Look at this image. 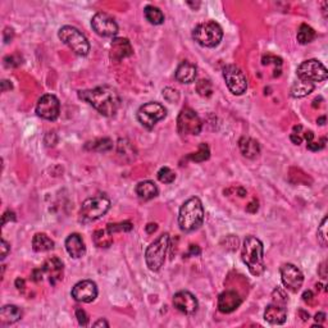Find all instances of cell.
<instances>
[{"label":"cell","mask_w":328,"mask_h":328,"mask_svg":"<svg viewBox=\"0 0 328 328\" xmlns=\"http://www.w3.org/2000/svg\"><path fill=\"white\" fill-rule=\"evenodd\" d=\"M78 98L96 109L102 116L114 117L121 106V96L112 86L103 85L78 91Z\"/></svg>","instance_id":"cell-1"},{"label":"cell","mask_w":328,"mask_h":328,"mask_svg":"<svg viewBox=\"0 0 328 328\" xmlns=\"http://www.w3.org/2000/svg\"><path fill=\"white\" fill-rule=\"evenodd\" d=\"M241 258L251 275L259 277L264 273V247L259 239L255 236H246L241 250Z\"/></svg>","instance_id":"cell-2"},{"label":"cell","mask_w":328,"mask_h":328,"mask_svg":"<svg viewBox=\"0 0 328 328\" xmlns=\"http://www.w3.org/2000/svg\"><path fill=\"white\" fill-rule=\"evenodd\" d=\"M204 207L199 198H190L182 204L178 213V226L184 232H192L204 222Z\"/></svg>","instance_id":"cell-3"},{"label":"cell","mask_w":328,"mask_h":328,"mask_svg":"<svg viewBox=\"0 0 328 328\" xmlns=\"http://www.w3.org/2000/svg\"><path fill=\"white\" fill-rule=\"evenodd\" d=\"M170 233H162L155 241H153L145 251V261L148 268L153 272L162 269L166 261L167 250L170 247Z\"/></svg>","instance_id":"cell-4"},{"label":"cell","mask_w":328,"mask_h":328,"mask_svg":"<svg viewBox=\"0 0 328 328\" xmlns=\"http://www.w3.org/2000/svg\"><path fill=\"white\" fill-rule=\"evenodd\" d=\"M110 209V200L104 194L86 199L80 209V222L90 223L102 218Z\"/></svg>","instance_id":"cell-5"},{"label":"cell","mask_w":328,"mask_h":328,"mask_svg":"<svg viewBox=\"0 0 328 328\" xmlns=\"http://www.w3.org/2000/svg\"><path fill=\"white\" fill-rule=\"evenodd\" d=\"M192 39L204 48H215L223 39L222 27L214 21L200 23L192 31Z\"/></svg>","instance_id":"cell-6"},{"label":"cell","mask_w":328,"mask_h":328,"mask_svg":"<svg viewBox=\"0 0 328 328\" xmlns=\"http://www.w3.org/2000/svg\"><path fill=\"white\" fill-rule=\"evenodd\" d=\"M58 36L74 54L80 57H85L90 52V43L86 39V36L76 27L63 26L58 32Z\"/></svg>","instance_id":"cell-7"},{"label":"cell","mask_w":328,"mask_h":328,"mask_svg":"<svg viewBox=\"0 0 328 328\" xmlns=\"http://www.w3.org/2000/svg\"><path fill=\"white\" fill-rule=\"evenodd\" d=\"M297 78L301 81L311 82H323L327 80L328 71L327 68L317 59H309L304 60L303 63L297 67Z\"/></svg>","instance_id":"cell-8"},{"label":"cell","mask_w":328,"mask_h":328,"mask_svg":"<svg viewBox=\"0 0 328 328\" xmlns=\"http://www.w3.org/2000/svg\"><path fill=\"white\" fill-rule=\"evenodd\" d=\"M167 116L166 108L159 104V103H146L144 105L140 106V109L138 110V122L146 127L148 130L154 128L159 121L164 120Z\"/></svg>","instance_id":"cell-9"},{"label":"cell","mask_w":328,"mask_h":328,"mask_svg":"<svg viewBox=\"0 0 328 328\" xmlns=\"http://www.w3.org/2000/svg\"><path fill=\"white\" fill-rule=\"evenodd\" d=\"M223 78L226 81L228 90L233 95H242L247 88L246 76L240 68L233 64H228L223 68Z\"/></svg>","instance_id":"cell-10"},{"label":"cell","mask_w":328,"mask_h":328,"mask_svg":"<svg viewBox=\"0 0 328 328\" xmlns=\"http://www.w3.org/2000/svg\"><path fill=\"white\" fill-rule=\"evenodd\" d=\"M203 128L200 117L191 108H184L177 118V130L181 135H199Z\"/></svg>","instance_id":"cell-11"},{"label":"cell","mask_w":328,"mask_h":328,"mask_svg":"<svg viewBox=\"0 0 328 328\" xmlns=\"http://www.w3.org/2000/svg\"><path fill=\"white\" fill-rule=\"evenodd\" d=\"M91 27L102 37H113L118 34V25L116 19L104 12H99L92 17Z\"/></svg>","instance_id":"cell-12"},{"label":"cell","mask_w":328,"mask_h":328,"mask_svg":"<svg viewBox=\"0 0 328 328\" xmlns=\"http://www.w3.org/2000/svg\"><path fill=\"white\" fill-rule=\"evenodd\" d=\"M36 113L46 121H55L60 113V103L55 95L46 94L43 95L37 102Z\"/></svg>","instance_id":"cell-13"},{"label":"cell","mask_w":328,"mask_h":328,"mask_svg":"<svg viewBox=\"0 0 328 328\" xmlns=\"http://www.w3.org/2000/svg\"><path fill=\"white\" fill-rule=\"evenodd\" d=\"M279 272H281V279L286 289L290 290L291 293H297L301 289L304 283V275L296 265L287 263L281 267Z\"/></svg>","instance_id":"cell-14"},{"label":"cell","mask_w":328,"mask_h":328,"mask_svg":"<svg viewBox=\"0 0 328 328\" xmlns=\"http://www.w3.org/2000/svg\"><path fill=\"white\" fill-rule=\"evenodd\" d=\"M71 295L76 301L91 303L98 296V286L90 279H85V281H81L73 286Z\"/></svg>","instance_id":"cell-15"},{"label":"cell","mask_w":328,"mask_h":328,"mask_svg":"<svg viewBox=\"0 0 328 328\" xmlns=\"http://www.w3.org/2000/svg\"><path fill=\"white\" fill-rule=\"evenodd\" d=\"M173 305H174L177 311L187 314V315L195 314L198 311L199 308L198 299L190 291H178L177 293H174Z\"/></svg>","instance_id":"cell-16"},{"label":"cell","mask_w":328,"mask_h":328,"mask_svg":"<svg viewBox=\"0 0 328 328\" xmlns=\"http://www.w3.org/2000/svg\"><path fill=\"white\" fill-rule=\"evenodd\" d=\"M241 303H242V299L236 291L227 290L218 296V311L224 314L232 313L240 307Z\"/></svg>","instance_id":"cell-17"},{"label":"cell","mask_w":328,"mask_h":328,"mask_svg":"<svg viewBox=\"0 0 328 328\" xmlns=\"http://www.w3.org/2000/svg\"><path fill=\"white\" fill-rule=\"evenodd\" d=\"M134 54V49L131 45L130 40L124 37H117L110 44V54L109 57L113 62H121L124 58L131 57Z\"/></svg>","instance_id":"cell-18"},{"label":"cell","mask_w":328,"mask_h":328,"mask_svg":"<svg viewBox=\"0 0 328 328\" xmlns=\"http://www.w3.org/2000/svg\"><path fill=\"white\" fill-rule=\"evenodd\" d=\"M44 271V273L49 276V282L52 285H55L57 282H59L60 279L63 278V263L60 260L59 258L53 257L49 258L48 260L44 263V265L41 267Z\"/></svg>","instance_id":"cell-19"},{"label":"cell","mask_w":328,"mask_h":328,"mask_svg":"<svg viewBox=\"0 0 328 328\" xmlns=\"http://www.w3.org/2000/svg\"><path fill=\"white\" fill-rule=\"evenodd\" d=\"M287 318V309L285 305L272 303L264 311V319L271 325H283Z\"/></svg>","instance_id":"cell-20"},{"label":"cell","mask_w":328,"mask_h":328,"mask_svg":"<svg viewBox=\"0 0 328 328\" xmlns=\"http://www.w3.org/2000/svg\"><path fill=\"white\" fill-rule=\"evenodd\" d=\"M66 249H67L68 254L71 255L74 259L82 258L86 254V245L82 240L81 235L78 233H71L66 240Z\"/></svg>","instance_id":"cell-21"},{"label":"cell","mask_w":328,"mask_h":328,"mask_svg":"<svg viewBox=\"0 0 328 328\" xmlns=\"http://www.w3.org/2000/svg\"><path fill=\"white\" fill-rule=\"evenodd\" d=\"M196 67L195 64L184 60L176 69V80L181 84H192L196 78Z\"/></svg>","instance_id":"cell-22"},{"label":"cell","mask_w":328,"mask_h":328,"mask_svg":"<svg viewBox=\"0 0 328 328\" xmlns=\"http://www.w3.org/2000/svg\"><path fill=\"white\" fill-rule=\"evenodd\" d=\"M239 148L245 158L255 159L260 154V145L257 140L251 138H241L239 141Z\"/></svg>","instance_id":"cell-23"},{"label":"cell","mask_w":328,"mask_h":328,"mask_svg":"<svg viewBox=\"0 0 328 328\" xmlns=\"http://www.w3.org/2000/svg\"><path fill=\"white\" fill-rule=\"evenodd\" d=\"M22 309L17 305H5L0 311L1 325H13L22 318Z\"/></svg>","instance_id":"cell-24"},{"label":"cell","mask_w":328,"mask_h":328,"mask_svg":"<svg viewBox=\"0 0 328 328\" xmlns=\"http://www.w3.org/2000/svg\"><path fill=\"white\" fill-rule=\"evenodd\" d=\"M136 194L141 200H152L155 196H158L159 194V189L153 181H141V182H138L136 189Z\"/></svg>","instance_id":"cell-25"},{"label":"cell","mask_w":328,"mask_h":328,"mask_svg":"<svg viewBox=\"0 0 328 328\" xmlns=\"http://www.w3.org/2000/svg\"><path fill=\"white\" fill-rule=\"evenodd\" d=\"M32 249L36 253H44L54 249V241L45 233H36L32 239Z\"/></svg>","instance_id":"cell-26"},{"label":"cell","mask_w":328,"mask_h":328,"mask_svg":"<svg viewBox=\"0 0 328 328\" xmlns=\"http://www.w3.org/2000/svg\"><path fill=\"white\" fill-rule=\"evenodd\" d=\"M314 87H315L314 84L299 80V81L295 82L293 85V87H291V96H293V98H296V99L304 98V96H308L311 92H313Z\"/></svg>","instance_id":"cell-27"},{"label":"cell","mask_w":328,"mask_h":328,"mask_svg":"<svg viewBox=\"0 0 328 328\" xmlns=\"http://www.w3.org/2000/svg\"><path fill=\"white\" fill-rule=\"evenodd\" d=\"M92 240L98 247H109L112 246L113 243V237H112V233L108 231V229H98L92 235Z\"/></svg>","instance_id":"cell-28"},{"label":"cell","mask_w":328,"mask_h":328,"mask_svg":"<svg viewBox=\"0 0 328 328\" xmlns=\"http://www.w3.org/2000/svg\"><path fill=\"white\" fill-rule=\"evenodd\" d=\"M144 15L146 21H149V23L152 25H162L164 22V15L163 12L159 9V8L154 7V5H148V7L144 9Z\"/></svg>","instance_id":"cell-29"},{"label":"cell","mask_w":328,"mask_h":328,"mask_svg":"<svg viewBox=\"0 0 328 328\" xmlns=\"http://www.w3.org/2000/svg\"><path fill=\"white\" fill-rule=\"evenodd\" d=\"M315 36H317V34H315L313 27L304 23V25L300 26L299 31H297V41L301 45H307L315 39Z\"/></svg>","instance_id":"cell-30"},{"label":"cell","mask_w":328,"mask_h":328,"mask_svg":"<svg viewBox=\"0 0 328 328\" xmlns=\"http://www.w3.org/2000/svg\"><path fill=\"white\" fill-rule=\"evenodd\" d=\"M118 154L126 159L128 158V160H132L136 156V150L127 138H123V140L121 138L118 141Z\"/></svg>","instance_id":"cell-31"},{"label":"cell","mask_w":328,"mask_h":328,"mask_svg":"<svg viewBox=\"0 0 328 328\" xmlns=\"http://www.w3.org/2000/svg\"><path fill=\"white\" fill-rule=\"evenodd\" d=\"M113 148V142L110 138H98L95 141L88 142L86 145V149H91V150H95V152H108L110 149Z\"/></svg>","instance_id":"cell-32"},{"label":"cell","mask_w":328,"mask_h":328,"mask_svg":"<svg viewBox=\"0 0 328 328\" xmlns=\"http://www.w3.org/2000/svg\"><path fill=\"white\" fill-rule=\"evenodd\" d=\"M209 156H210V150H209L208 144H203L199 145V150L196 153H191L190 155H189V159H191L192 162H205V160H208Z\"/></svg>","instance_id":"cell-33"},{"label":"cell","mask_w":328,"mask_h":328,"mask_svg":"<svg viewBox=\"0 0 328 328\" xmlns=\"http://www.w3.org/2000/svg\"><path fill=\"white\" fill-rule=\"evenodd\" d=\"M196 91L203 98H210L213 94V85L209 80H204L201 78L196 82Z\"/></svg>","instance_id":"cell-34"},{"label":"cell","mask_w":328,"mask_h":328,"mask_svg":"<svg viewBox=\"0 0 328 328\" xmlns=\"http://www.w3.org/2000/svg\"><path fill=\"white\" fill-rule=\"evenodd\" d=\"M132 228H134V224H132L130 221H124V222L120 223H109V224L106 226V229H108L112 235H113L114 232H130Z\"/></svg>","instance_id":"cell-35"},{"label":"cell","mask_w":328,"mask_h":328,"mask_svg":"<svg viewBox=\"0 0 328 328\" xmlns=\"http://www.w3.org/2000/svg\"><path fill=\"white\" fill-rule=\"evenodd\" d=\"M158 180L162 184H172L173 181L176 180V173L173 172L168 167H162L158 171Z\"/></svg>","instance_id":"cell-36"},{"label":"cell","mask_w":328,"mask_h":328,"mask_svg":"<svg viewBox=\"0 0 328 328\" xmlns=\"http://www.w3.org/2000/svg\"><path fill=\"white\" fill-rule=\"evenodd\" d=\"M327 217H325L323 218V221H322L321 226L318 227V241H319V243H321L322 246L326 247L327 246L328 243V232H327Z\"/></svg>","instance_id":"cell-37"},{"label":"cell","mask_w":328,"mask_h":328,"mask_svg":"<svg viewBox=\"0 0 328 328\" xmlns=\"http://www.w3.org/2000/svg\"><path fill=\"white\" fill-rule=\"evenodd\" d=\"M163 96L168 103H177L180 100V92L173 87L163 88Z\"/></svg>","instance_id":"cell-38"},{"label":"cell","mask_w":328,"mask_h":328,"mask_svg":"<svg viewBox=\"0 0 328 328\" xmlns=\"http://www.w3.org/2000/svg\"><path fill=\"white\" fill-rule=\"evenodd\" d=\"M272 297H273V303L278 304V305H285V307L287 305V301H289L287 295L281 289H276L273 293H272Z\"/></svg>","instance_id":"cell-39"},{"label":"cell","mask_w":328,"mask_h":328,"mask_svg":"<svg viewBox=\"0 0 328 328\" xmlns=\"http://www.w3.org/2000/svg\"><path fill=\"white\" fill-rule=\"evenodd\" d=\"M21 60V57L17 55V54H15V55H7V57L4 58V66L7 68L18 67L22 63Z\"/></svg>","instance_id":"cell-40"},{"label":"cell","mask_w":328,"mask_h":328,"mask_svg":"<svg viewBox=\"0 0 328 328\" xmlns=\"http://www.w3.org/2000/svg\"><path fill=\"white\" fill-rule=\"evenodd\" d=\"M261 63H263V66L275 64L276 67H277V66L281 67V66H282V59L279 57H276V55H272V54H267V55H264V57L261 58Z\"/></svg>","instance_id":"cell-41"},{"label":"cell","mask_w":328,"mask_h":328,"mask_svg":"<svg viewBox=\"0 0 328 328\" xmlns=\"http://www.w3.org/2000/svg\"><path fill=\"white\" fill-rule=\"evenodd\" d=\"M76 318H77V321H78V323H80V326H84V327H86V326L88 325L87 314H86V311H84V309H81V308H77V309H76Z\"/></svg>","instance_id":"cell-42"},{"label":"cell","mask_w":328,"mask_h":328,"mask_svg":"<svg viewBox=\"0 0 328 328\" xmlns=\"http://www.w3.org/2000/svg\"><path fill=\"white\" fill-rule=\"evenodd\" d=\"M8 222H16V213L13 210H7L1 217V226H5Z\"/></svg>","instance_id":"cell-43"},{"label":"cell","mask_w":328,"mask_h":328,"mask_svg":"<svg viewBox=\"0 0 328 328\" xmlns=\"http://www.w3.org/2000/svg\"><path fill=\"white\" fill-rule=\"evenodd\" d=\"M0 249H1V253H0V259L1 260H4L5 258L8 257V254L11 253V245L7 242V241L1 240V246H0Z\"/></svg>","instance_id":"cell-44"},{"label":"cell","mask_w":328,"mask_h":328,"mask_svg":"<svg viewBox=\"0 0 328 328\" xmlns=\"http://www.w3.org/2000/svg\"><path fill=\"white\" fill-rule=\"evenodd\" d=\"M326 145V138H322L319 142H308V149L311 150V152H318V150H321V149L325 148Z\"/></svg>","instance_id":"cell-45"},{"label":"cell","mask_w":328,"mask_h":328,"mask_svg":"<svg viewBox=\"0 0 328 328\" xmlns=\"http://www.w3.org/2000/svg\"><path fill=\"white\" fill-rule=\"evenodd\" d=\"M200 254H201V250L198 245H190V247H189V253L186 254V258L196 257V255H200Z\"/></svg>","instance_id":"cell-46"},{"label":"cell","mask_w":328,"mask_h":328,"mask_svg":"<svg viewBox=\"0 0 328 328\" xmlns=\"http://www.w3.org/2000/svg\"><path fill=\"white\" fill-rule=\"evenodd\" d=\"M13 36H15V32H13V30L9 29V27H7V29L4 30V34H3L4 43L8 44V43H9V41H12V39H13Z\"/></svg>","instance_id":"cell-47"},{"label":"cell","mask_w":328,"mask_h":328,"mask_svg":"<svg viewBox=\"0 0 328 328\" xmlns=\"http://www.w3.org/2000/svg\"><path fill=\"white\" fill-rule=\"evenodd\" d=\"M43 276H44L43 268L35 269V271L32 272V279H34L35 282H40V281H43Z\"/></svg>","instance_id":"cell-48"},{"label":"cell","mask_w":328,"mask_h":328,"mask_svg":"<svg viewBox=\"0 0 328 328\" xmlns=\"http://www.w3.org/2000/svg\"><path fill=\"white\" fill-rule=\"evenodd\" d=\"M158 229V224L156 223H149L148 226L145 227V231L149 233V235H152V233H154Z\"/></svg>","instance_id":"cell-49"},{"label":"cell","mask_w":328,"mask_h":328,"mask_svg":"<svg viewBox=\"0 0 328 328\" xmlns=\"http://www.w3.org/2000/svg\"><path fill=\"white\" fill-rule=\"evenodd\" d=\"M12 88H13V85L11 84V81H8V80L1 81V91L5 92L7 90H12Z\"/></svg>","instance_id":"cell-50"},{"label":"cell","mask_w":328,"mask_h":328,"mask_svg":"<svg viewBox=\"0 0 328 328\" xmlns=\"http://www.w3.org/2000/svg\"><path fill=\"white\" fill-rule=\"evenodd\" d=\"M326 268H327V267H326V261H323V263H322V264H321V267H319V271H318L319 276H321V277L323 279L327 278V273H326Z\"/></svg>","instance_id":"cell-51"},{"label":"cell","mask_w":328,"mask_h":328,"mask_svg":"<svg viewBox=\"0 0 328 328\" xmlns=\"http://www.w3.org/2000/svg\"><path fill=\"white\" fill-rule=\"evenodd\" d=\"M258 208H259V207H258V201L257 200H254L253 201V203H251V204H249V207H247V212H250V213H255L258 210Z\"/></svg>","instance_id":"cell-52"},{"label":"cell","mask_w":328,"mask_h":328,"mask_svg":"<svg viewBox=\"0 0 328 328\" xmlns=\"http://www.w3.org/2000/svg\"><path fill=\"white\" fill-rule=\"evenodd\" d=\"M311 299H313V293H311V291H305V293H303V300L305 303H311Z\"/></svg>","instance_id":"cell-53"},{"label":"cell","mask_w":328,"mask_h":328,"mask_svg":"<svg viewBox=\"0 0 328 328\" xmlns=\"http://www.w3.org/2000/svg\"><path fill=\"white\" fill-rule=\"evenodd\" d=\"M290 138H291V141H293V144H296V145H300L301 144V141H303V138H300V136H297V134H291Z\"/></svg>","instance_id":"cell-54"},{"label":"cell","mask_w":328,"mask_h":328,"mask_svg":"<svg viewBox=\"0 0 328 328\" xmlns=\"http://www.w3.org/2000/svg\"><path fill=\"white\" fill-rule=\"evenodd\" d=\"M94 327H109V323L105 319H99V321L94 323Z\"/></svg>","instance_id":"cell-55"},{"label":"cell","mask_w":328,"mask_h":328,"mask_svg":"<svg viewBox=\"0 0 328 328\" xmlns=\"http://www.w3.org/2000/svg\"><path fill=\"white\" fill-rule=\"evenodd\" d=\"M314 319H315V322H319V323H323V322L326 321V314L325 313H317L315 314V318H314Z\"/></svg>","instance_id":"cell-56"},{"label":"cell","mask_w":328,"mask_h":328,"mask_svg":"<svg viewBox=\"0 0 328 328\" xmlns=\"http://www.w3.org/2000/svg\"><path fill=\"white\" fill-rule=\"evenodd\" d=\"M16 287H17L18 290L25 289V279H22V278L16 279Z\"/></svg>","instance_id":"cell-57"},{"label":"cell","mask_w":328,"mask_h":328,"mask_svg":"<svg viewBox=\"0 0 328 328\" xmlns=\"http://www.w3.org/2000/svg\"><path fill=\"white\" fill-rule=\"evenodd\" d=\"M313 138H314V134L311 132V131H308V132H305V140H307L308 142L313 141Z\"/></svg>","instance_id":"cell-58"},{"label":"cell","mask_w":328,"mask_h":328,"mask_svg":"<svg viewBox=\"0 0 328 328\" xmlns=\"http://www.w3.org/2000/svg\"><path fill=\"white\" fill-rule=\"evenodd\" d=\"M318 123L321 124V126H325V123H326V117L323 116V117H321V118H318V121H317Z\"/></svg>","instance_id":"cell-59"}]
</instances>
